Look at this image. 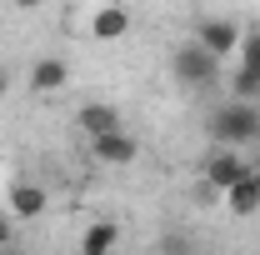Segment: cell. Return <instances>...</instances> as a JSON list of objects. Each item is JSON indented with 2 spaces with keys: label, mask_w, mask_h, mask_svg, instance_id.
<instances>
[{
  "label": "cell",
  "mask_w": 260,
  "mask_h": 255,
  "mask_svg": "<svg viewBox=\"0 0 260 255\" xmlns=\"http://www.w3.org/2000/svg\"><path fill=\"white\" fill-rule=\"evenodd\" d=\"M25 85H30L35 95H55V90L70 85V65H65L60 55H40V60L30 65V80H25Z\"/></svg>",
  "instance_id": "cell-8"
},
{
  "label": "cell",
  "mask_w": 260,
  "mask_h": 255,
  "mask_svg": "<svg viewBox=\"0 0 260 255\" xmlns=\"http://www.w3.org/2000/svg\"><path fill=\"white\" fill-rule=\"evenodd\" d=\"M250 165H255V160H245L240 150H210V155L200 160V185H210L215 195H225L230 185H240V180L250 175Z\"/></svg>",
  "instance_id": "cell-4"
},
{
  "label": "cell",
  "mask_w": 260,
  "mask_h": 255,
  "mask_svg": "<svg viewBox=\"0 0 260 255\" xmlns=\"http://www.w3.org/2000/svg\"><path fill=\"white\" fill-rule=\"evenodd\" d=\"M50 210V190L45 185H35V180H15L10 195H5V215L10 220H40Z\"/></svg>",
  "instance_id": "cell-5"
},
{
  "label": "cell",
  "mask_w": 260,
  "mask_h": 255,
  "mask_svg": "<svg viewBox=\"0 0 260 255\" xmlns=\"http://www.w3.org/2000/svg\"><path fill=\"white\" fill-rule=\"evenodd\" d=\"M225 210H230V215H255V210H260V185H255V175H245L240 185H230V190H225Z\"/></svg>",
  "instance_id": "cell-11"
},
{
  "label": "cell",
  "mask_w": 260,
  "mask_h": 255,
  "mask_svg": "<svg viewBox=\"0 0 260 255\" xmlns=\"http://www.w3.org/2000/svg\"><path fill=\"white\" fill-rule=\"evenodd\" d=\"M160 255H190V235H180V230H170V235H160V245H155Z\"/></svg>",
  "instance_id": "cell-13"
},
{
  "label": "cell",
  "mask_w": 260,
  "mask_h": 255,
  "mask_svg": "<svg viewBox=\"0 0 260 255\" xmlns=\"http://www.w3.org/2000/svg\"><path fill=\"white\" fill-rule=\"evenodd\" d=\"M0 250H15V220L0 210Z\"/></svg>",
  "instance_id": "cell-14"
},
{
  "label": "cell",
  "mask_w": 260,
  "mask_h": 255,
  "mask_svg": "<svg viewBox=\"0 0 260 255\" xmlns=\"http://www.w3.org/2000/svg\"><path fill=\"white\" fill-rule=\"evenodd\" d=\"M250 175H255V185H260V160H255V165H250Z\"/></svg>",
  "instance_id": "cell-16"
},
{
  "label": "cell",
  "mask_w": 260,
  "mask_h": 255,
  "mask_svg": "<svg viewBox=\"0 0 260 255\" xmlns=\"http://www.w3.org/2000/svg\"><path fill=\"white\" fill-rule=\"evenodd\" d=\"M120 245V225L115 220H90L85 235H80V255H115Z\"/></svg>",
  "instance_id": "cell-10"
},
{
  "label": "cell",
  "mask_w": 260,
  "mask_h": 255,
  "mask_svg": "<svg viewBox=\"0 0 260 255\" xmlns=\"http://www.w3.org/2000/svg\"><path fill=\"white\" fill-rule=\"evenodd\" d=\"M135 155H140V140H135L130 130H115V135H100V140H90V160H100V165H110V170H120V165H130Z\"/></svg>",
  "instance_id": "cell-6"
},
{
  "label": "cell",
  "mask_w": 260,
  "mask_h": 255,
  "mask_svg": "<svg viewBox=\"0 0 260 255\" xmlns=\"http://www.w3.org/2000/svg\"><path fill=\"white\" fill-rule=\"evenodd\" d=\"M10 95V70H5V65H0V100Z\"/></svg>",
  "instance_id": "cell-15"
},
{
  "label": "cell",
  "mask_w": 260,
  "mask_h": 255,
  "mask_svg": "<svg viewBox=\"0 0 260 255\" xmlns=\"http://www.w3.org/2000/svg\"><path fill=\"white\" fill-rule=\"evenodd\" d=\"M170 75H175L185 90H205V85L220 80V60H215L210 50H200L195 40H180L175 55H170Z\"/></svg>",
  "instance_id": "cell-2"
},
{
  "label": "cell",
  "mask_w": 260,
  "mask_h": 255,
  "mask_svg": "<svg viewBox=\"0 0 260 255\" xmlns=\"http://www.w3.org/2000/svg\"><path fill=\"white\" fill-rule=\"evenodd\" d=\"M190 40L200 45V50H210L215 60H225V55H235V50H240L245 30H240V20H230V15H200Z\"/></svg>",
  "instance_id": "cell-3"
},
{
  "label": "cell",
  "mask_w": 260,
  "mask_h": 255,
  "mask_svg": "<svg viewBox=\"0 0 260 255\" xmlns=\"http://www.w3.org/2000/svg\"><path fill=\"white\" fill-rule=\"evenodd\" d=\"M235 55H240V65H235V70L260 80V30H245V40H240V50H235Z\"/></svg>",
  "instance_id": "cell-12"
},
{
  "label": "cell",
  "mask_w": 260,
  "mask_h": 255,
  "mask_svg": "<svg viewBox=\"0 0 260 255\" xmlns=\"http://www.w3.org/2000/svg\"><path fill=\"white\" fill-rule=\"evenodd\" d=\"M0 255H15V250H0Z\"/></svg>",
  "instance_id": "cell-17"
},
{
  "label": "cell",
  "mask_w": 260,
  "mask_h": 255,
  "mask_svg": "<svg viewBox=\"0 0 260 255\" xmlns=\"http://www.w3.org/2000/svg\"><path fill=\"white\" fill-rule=\"evenodd\" d=\"M85 25H90V40H125L130 35V10L125 5H95Z\"/></svg>",
  "instance_id": "cell-9"
},
{
  "label": "cell",
  "mask_w": 260,
  "mask_h": 255,
  "mask_svg": "<svg viewBox=\"0 0 260 255\" xmlns=\"http://www.w3.org/2000/svg\"><path fill=\"white\" fill-rule=\"evenodd\" d=\"M205 130H210L215 150H245V145H255V140H260V105L225 100L220 110H210Z\"/></svg>",
  "instance_id": "cell-1"
},
{
  "label": "cell",
  "mask_w": 260,
  "mask_h": 255,
  "mask_svg": "<svg viewBox=\"0 0 260 255\" xmlns=\"http://www.w3.org/2000/svg\"><path fill=\"white\" fill-rule=\"evenodd\" d=\"M75 125L85 130L90 140H100V135H115V130H125V125H120V110H115V105H105V100H85V105L75 110Z\"/></svg>",
  "instance_id": "cell-7"
}]
</instances>
